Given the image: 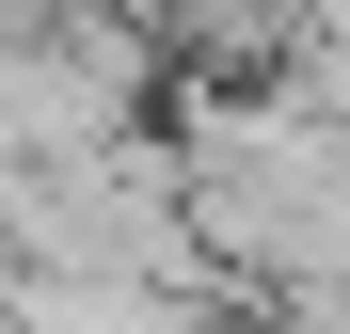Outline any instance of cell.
Segmentation results:
<instances>
[{
	"label": "cell",
	"instance_id": "obj_1",
	"mask_svg": "<svg viewBox=\"0 0 350 334\" xmlns=\"http://www.w3.org/2000/svg\"><path fill=\"white\" fill-rule=\"evenodd\" d=\"M207 334H255V318H207Z\"/></svg>",
	"mask_w": 350,
	"mask_h": 334
}]
</instances>
